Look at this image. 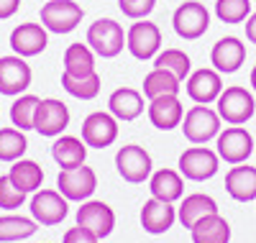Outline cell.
Instances as JSON below:
<instances>
[{
	"label": "cell",
	"mask_w": 256,
	"mask_h": 243,
	"mask_svg": "<svg viewBox=\"0 0 256 243\" xmlns=\"http://www.w3.org/2000/svg\"><path fill=\"white\" fill-rule=\"evenodd\" d=\"M28 148L26 130L20 128H0V162H18L24 159V154Z\"/></svg>",
	"instance_id": "cell-32"
},
{
	"label": "cell",
	"mask_w": 256,
	"mask_h": 243,
	"mask_svg": "<svg viewBox=\"0 0 256 243\" xmlns=\"http://www.w3.org/2000/svg\"><path fill=\"white\" fill-rule=\"evenodd\" d=\"M46 44H49V34L41 24H20L10 31V49L24 59L38 56L46 49Z\"/></svg>",
	"instance_id": "cell-18"
},
{
	"label": "cell",
	"mask_w": 256,
	"mask_h": 243,
	"mask_svg": "<svg viewBox=\"0 0 256 243\" xmlns=\"http://www.w3.org/2000/svg\"><path fill=\"white\" fill-rule=\"evenodd\" d=\"M154 67L172 72L180 80H187L190 72H192V62H190V56L182 49H164V52H159L154 56Z\"/></svg>",
	"instance_id": "cell-34"
},
{
	"label": "cell",
	"mask_w": 256,
	"mask_h": 243,
	"mask_svg": "<svg viewBox=\"0 0 256 243\" xmlns=\"http://www.w3.org/2000/svg\"><path fill=\"white\" fill-rule=\"evenodd\" d=\"M148 190H152V197H156V200H162V202H177L184 194L182 174L174 172V169L152 172V176H148Z\"/></svg>",
	"instance_id": "cell-24"
},
{
	"label": "cell",
	"mask_w": 256,
	"mask_h": 243,
	"mask_svg": "<svg viewBox=\"0 0 256 243\" xmlns=\"http://www.w3.org/2000/svg\"><path fill=\"white\" fill-rule=\"evenodd\" d=\"M144 108H146L144 95L138 90H134V87H118V90H113L110 98H108V113L116 116L123 123L136 120L144 113Z\"/></svg>",
	"instance_id": "cell-21"
},
{
	"label": "cell",
	"mask_w": 256,
	"mask_h": 243,
	"mask_svg": "<svg viewBox=\"0 0 256 243\" xmlns=\"http://www.w3.org/2000/svg\"><path fill=\"white\" fill-rule=\"evenodd\" d=\"M251 87H254V92H256V67L251 70Z\"/></svg>",
	"instance_id": "cell-41"
},
{
	"label": "cell",
	"mask_w": 256,
	"mask_h": 243,
	"mask_svg": "<svg viewBox=\"0 0 256 243\" xmlns=\"http://www.w3.org/2000/svg\"><path fill=\"white\" fill-rule=\"evenodd\" d=\"M220 169V156L218 151H210L205 146H192L184 148L180 156V174L190 182H205L216 176Z\"/></svg>",
	"instance_id": "cell-6"
},
{
	"label": "cell",
	"mask_w": 256,
	"mask_h": 243,
	"mask_svg": "<svg viewBox=\"0 0 256 243\" xmlns=\"http://www.w3.org/2000/svg\"><path fill=\"white\" fill-rule=\"evenodd\" d=\"M82 6L74 0H49L41 6V26L52 34H72L82 24Z\"/></svg>",
	"instance_id": "cell-3"
},
{
	"label": "cell",
	"mask_w": 256,
	"mask_h": 243,
	"mask_svg": "<svg viewBox=\"0 0 256 243\" xmlns=\"http://www.w3.org/2000/svg\"><path fill=\"white\" fill-rule=\"evenodd\" d=\"M187 95L192 102H198V105H210V102H216L223 92V77L218 70H212V67H202V70H195V72H190L187 82Z\"/></svg>",
	"instance_id": "cell-15"
},
{
	"label": "cell",
	"mask_w": 256,
	"mask_h": 243,
	"mask_svg": "<svg viewBox=\"0 0 256 243\" xmlns=\"http://www.w3.org/2000/svg\"><path fill=\"white\" fill-rule=\"evenodd\" d=\"M88 46L102 59L118 56L126 46V34L120 24H116L113 18H98L88 28Z\"/></svg>",
	"instance_id": "cell-4"
},
{
	"label": "cell",
	"mask_w": 256,
	"mask_h": 243,
	"mask_svg": "<svg viewBox=\"0 0 256 243\" xmlns=\"http://www.w3.org/2000/svg\"><path fill=\"white\" fill-rule=\"evenodd\" d=\"M216 16L223 24H244L251 16V0H216Z\"/></svg>",
	"instance_id": "cell-35"
},
{
	"label": "cell",
	"mask_w": 256,
	"mask_h": 243,
	"mask_svg": "<svg viewBox=\"0 0 256 243\" xmlns=\"http://www.w3.org/2000/svg\"><path fill=\"white\" fill-rule=\"evenodd\" d=\"M226 192L236 202H251L256 200V166L236 164L226 174Z\"/></svg>",
	"instance_id": "cell-22"
},
{
	"label": "cell",
	"mask_w": 256,
	"mask_h": 243,
	"mask_svg": "<svg viewBox=\"0 0 256 243\" xmlns=\"http://www.w3.org/2000/svg\"><path fill=\"white\" fill-rule=\"evenodd\" d=\"M26 202V192H20L13 182L10 176H0V208L3 210H16Z\"/></svg>",
	"instance_id": "cell-36"
},
{
	"label": "cell",
	"mask_w": 256,
	"mask_h": 243,
	"mask_svg": "<svg viewBox=\"0 0 256 243\" xmlns=\"http://www.w3.org/2000/svg\"><path fill=\"white\" fill-rule=\"evenodd\" d=\"M77 226L92 230L98 238H108L116 228V212L102 200H84L77 210Z\"/></svg>",
	"instance_id": "cell-16"
},
{
	"label": "cell",
	"mask_w": 256,
	"mask_h": 243,
	"mask_svg": "<svg viewBox=\"0 0 256 243\" xmlns=\"http://www.w3.org/2000/svg\"><path fill=\"white\" fill-rule=\"evenodd\" d=\"M177 220V210L172 208V202H162L156 197L146 200L141 208V228L152 236H162L174 226Z\"/></svg>",
	"instance_id": "cell-20"
},
{
	"label": "cell",
	"mask_w": 256,
	"mask_h": 243,
	"mask_svg": "<svg viewBox=\"0 0 256 243\" xmlns=\"http://www.w3.org/2000/svg\"><path fill=\"white\" fill-rule=\"evenodd\" d=\"M36 230H38V223L34 218H24V215H3L0 218V243L31 238Z\"/></svg>",
	"instance_id": "cell-31"
},
{
	"label": "cell",
	"mask_w": 256,
	"mask_h": 243,
	"mask_svg": "<svg viewBox=\"0 0 256 243\" xmlns=\"http://www.w3.org/2000/svg\"><path fill=\"white\" fill-rule=\"evenodd\" d=\"M88 144L77 136H56V141L52 144V159L62 166V169H74L82 166L88 159Z\"/></svg>",
	"instance_id": "cell-23"
},
{
	"label": "cell",
	"mask_w": 256,
	"mask_h": 243,
	"mask_svg": "<svg viewBox=\"0 0 256 243\" xmlns=\"http://www.w3.org/2000/svg\"><path fill=\"white\" fill-rule=\"evenodd\" d=\"M34 72L26 64L24 56L10 54V56H0V95L18 98L31 87Z\"/></svg>",
	"instance_id": "cell-12"
},
{
	"label": "cell",
	"mask_w": 256,
	"mask_h": 243,
	"mask_svg": "<svg viewBox=\"0 0 256 243\" xmlns=\"http://www.w3.org/2000/svg\"><path fill=\"white\" fill-rule=\"evenodd\" d=\"M64 72L72 77H84L95 72V52L88 44H70L64 52Z\"/></svg>",
	"instance_id": "cell-29"
},
{
	"label": "cell",
	"mask_w": 256,
	"mask_h": 243,
	"mask_svg": "<svg viewBox=\"0 0 256 243\" xmlns=\"http://www.w3.org/2000/svg\"><path fill=\"white\" fill-rule=\"evenodd\" d=\"M216 110L218 116L228 123V126H244L254 118L256 113V100L254 95L241 84H230V87H223L220 98L216 100Z\"/></svg>",
	"instance_id": "cell-2"
},
{
	"label": "cell",
	"mask_w": 256,
	"mask_h": 243,
	"mask_svg": "<svg viewBox=\"0 0 256 243\" xmlns=\"http://www.w3.org/2000/svg\"><path fill=\"white\" fill-rule=\"evenodd\" d=\"M70 212V200L59 190H36L31 197V218L38 226H59Z\"/></svg>",
	"instance_id": "cell-9"
},
{
	"label": "cell",
	"mask_w": 256,
	"mask_h": 243,
	"mask_svg": "<svg viewBox=\"0 0 256 243\" xmlns=\"http://www.w3.org/2000/svg\"><path fill=\"white\" fill-rule=\"evenodd\" d=\"M152 154H148L144 146H136V144H128V146H120L118 154H116V169L118 174L123 176L126 182L131 184H141L152 176Z\"/></svg>",
	"instance_id": "cell-8"
},
{
	"label": "cell",
	"mask_w": 256,
	"mask_h": 243,
	"mask_svg": "<svg viewBox=\"0 0 256 243\" xmlns=\"http://www.w3.org/2000/svg\"><path fill=\"white\" fill-rule=\"evenodd\" d=\"M38 102H41V98H36V95H28V92L18 95L13 100V105H10V123L20 130H31Z\"/></svg>",
	"instance_id": "cell-33"
},
{
	"label": "cell",
	"mask_w": 256,
	"mask_h": 243,
	"mask_svg": "<svg viewBox=\"0 0 256 243\" xmlns=\"http://www.w3.org/2000/svg\"><path fill=\"white\" fill-rule=\"evenodd\" d=\"M216 146H218V156L233 166L248 162V156L254 154V138L244 126H228L226 130H220Z\"/></svg>",
	"instance_id": "cell-10"
},
{
	"label": "cell",
	"mask_w": 256,
	"mask_h": 243,
	"mask_svg": "<svg viewBox=\"0 0 256 243\" xmlns=\"http://www.w3.org/2000/svg\"><path fill=\"white\" fill-rule=\"evenodd\" d=\"M246 62V44L236 36H223L212 44L210 49V64L212 70H218L220 74H233L241 70V64Z\"/></svg>",
	"instance_id": "cell-17"
},
{
	"label": "cell",
	"mask_w": 256,
	"mask_h": 243,
	"mask_svg": "<svg viewBox=\"0 0 256 243\" xmlns=\"http://www.w3.org/2000/svg\"><path fill=\"white\" fill-rule=\"evenodd\" d=\"M180 87H182L180 77H174L172 72H166V70H159V67H154L144 77V95H146V100L164 98V95H180Z\"/></svg>",
	"instance_id": "cell-27"
},
{
	"label": "cell",
	"mask_w": 256,
	"mask_h": 243,
	"mask_svg": "<svg viewBox=\"0 0 256 243\" xmlns=\"http://www.w3.org/2000/svg\"><path fill=\"white\" fill-rule=\"evenodd\" d=\"M8 176L20 192L28 194V192H36L41 187V182H44V169L31 159H18V162H13Z\"/></svg>",
	"instance_id": "cell-28"
},
{
	"label": "cell",
	"mask_w": 256,
	"mask_h": 243,
	"mask_svg": "<svg viewBox=\"0 0 256 243\" xmlns=\"http://www.w3.org/2000/svg\"><path fill=\"white\" fill-rule=\"evenodd\" d=\"M192 243H228L230 240V226L220 212L205 215L190 228Z\"/></svg>",
	"instance_id": "cell-25"
},
{
	"label": "cell",
	"mask_w": 256,
	"mask_h": 243,
	"mask_svg": "<svg viewBox=\"0 0 256 243\" xmlns=\"http://www.w3.org/2000/svg\"><path fill=\"white\" fill-rule=\"evenodd\" d=\"M59 192L72 202H84L90 200L92 192L98 190V174L90 166H74V169H62L56 176Z\"/></svg>",
	"instance_id": "cell-11"
},
{
	"label": "cell",
	"mask_w": 256,
	"mask_h": 243,
	"mask_svg": "<svg viewBox=\"0 0 256 243\" xmlns=\"http://www.w3.org/2000/svg\"><path fill=\"white\" fill-rule=\"evenodd\" d=\"M70 126V108L56 98H46L41 100L36 108V118H34V130H38L46 138H56L62 136Z\"/></svg>",
	"instance_id": "cell-13"
},
{
	"label": "cell",
	"mask_w": 256,
	"mask_h": 243,
	"mask_svg": "<svg viewBox=\"0 0 256 243\" xmlns=\"http://www.w3.org/2000/svg\"><path fill=\"white\" fill-rule=\"evenodd\" d=\"M20 0H0V20H8L18 13Z\"/></svg>",
	"instance_id": "cell-39"
},
{
	"label": "cell",
	"mask_w": 256,
	"mask_h": 243,
	"mask_svg": "<svg viewBox=\"0 0 256 243\" xmlns=\"http://www.w3.org/2000/svg\"><path fill=\"white\" fill-rule=\"evenodd\" d=\"M154 6H156V0H118L120 13L131 20H144L154 10Z\"/></svg>",
	"instance_id": "cell-37"
},
{
	"label": "cell",
	"mask_w": 256,
	"mask_h": 243,
	"mask_svg": "<svg viewBox=\"0 0 256 243\" xmlns=\"http://www.w3.org/2000/svg\"><path fill=\"white\" fill-rule=\"evenodd\" d=\"M148 120H152L154 128L159 130H172L177 126H182L184 118V108L180 102V95H164V98H154L146 105Z\"/></svg>",
	"instance_id": "cell-19"
},
{
	"label": "cell",
	"mask_w": 256,
	"mask_h": 243,
	"mask_svg": "<svg viewBox=\"0 0 256 243\" xmlns=\"http://www.w3.org/2000/svg\"><path fill=\"white\" fill-rule=\"evenodd\" d=\"M212 212H218V202L212 200L210 194L195 192V194H187L182 200V205L177 210V218H180V223L184 228H192L198 220H202L205 215H212Z\"/></svg>",
	"instance_id": "cell-26"
},
{
	"label": "cell",
	"mask_w": 256,
	"mask_h": 243,
	"mask_svg": "<svg viewBox=\"0 0 256 243\" xmlns=\"http://www.w3.org/2000/svg\"><path fill=\"white\" fill-rule=\"evenodd\" d=\"M126 49L131 52L134 59L148 62L162 52V31L152 20H136V24L126 31Z\"/></svg>",
	"instance_id": "cell-5"
},
{
	"label": "cell",
	"mask_w": 256,
	"mask_h": 243,
	"mask_svg": "<svg viewBox=\"0 0 256 243\" xmlns=\"http://www.w3.org/2000/svg\"><path fill=\"white\" fill-rule=\"evenodd\" d=\"M220 123H223V118L218 116V110H212L210 105H192L182 118V130L190 144L200 146V144L218 138Z\"/></svg>",
	"instance_id": "cell-1"
},
{
	"label": "cell",
	"mask_w": 256,
	"mask_h": 243,
	"mask_svg": "<svg viewBox=\"0 0 256 243\" xmlns=\"http://www.w3.org/2000/svg\"><path fill=\"white\" fill-rule=\"evenodd\" d=\"M244 26H246V38H248L251 44H256V10L246 18V24H244Z\"/></svg>",
	"instance_id": "cell-40"
},
{
	"label": "cell",
	"mask_w": 256,
	"mask_h": 243,
	"mask_svg": "<svg viewBox=\"0 0 256 243\" xmlns=\"http://www.w3.org/2000/svg\"><path fill=\"white\" fill-rule=\"evenodd\" d=\"M62 87H64V92L77 98V100H95L100 95L102 80L98 72L84 74V77H72L67 72H62Z\"/></svg>",
	"instance_id": "cell-30"
},
{
	"label": "cell",
	"mask_w": 256,
	"mask_h": 243,
	"mask_svg": "<svg viewBox=\"0 0 256 243\" xmlns=\"http://www.w3.org/2000/svg\"><path fill=\"white\" fill-rule=\"evenodd\" d=\"M172 26H174V34L184 41H195L200 36L208 34L210 28V13L202 3H198V0H187V3H182L174 16H172Z\"/></svg>",
	"instance_id": "cell-7"
},
{
	"label": "cell",
	"mask_w": 256,
	"mask_h": 243,
	"mask_svg": "<svg viewBox=\"0 0 256 243\" xmlns=\"http://www.w3.org/2000/svg\"><path fill=\"white\" fill-rule=\"evenodd\" d=\"M118 118L110 113H90L82 120V141L92 146V148H108L110 144H116L118 138Z\"/></svg>",
	"instance_id": "cell-14"
},
{
	"label": "cell",
	"mask_w": 256,
	"mask_h": 243,
	"mask_svg": "<svg viewBox=\"0 0 256 243\" xmlns=\"http://www.w3.org/2000/svg\"><path fill=\"white\" fill-rule=\"evenodd\" d=\"M62 243H100V238L92 230L77 226V228H70L67 233H64V240Z\"/></svg>",
	"instance_id": "cell-38"
}]
</instances>
